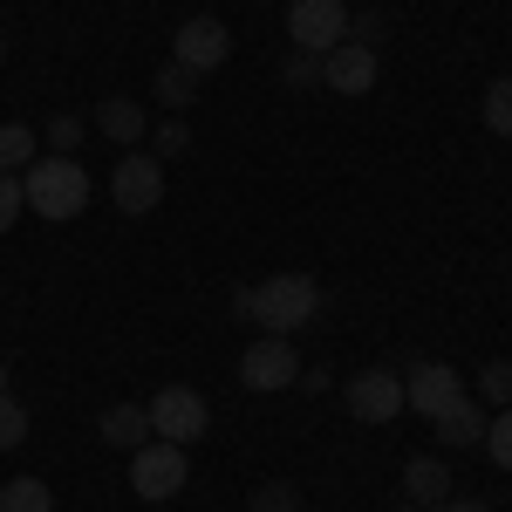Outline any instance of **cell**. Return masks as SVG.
I'll use <instances>...</instances> for the list:
<instances>
[{
  "label": "cell",
  "instance_id": "12",
  "mask_svg": "<svg viewBox=\"0 0 512 512\" xmlns=\"http://www.w3.org/2000/svg\"><path fill=\"white\" fill-rule=\"evenodd\" d=\"M403 499H410V506H444V499H451V465H444V458H410V465H403Z\"/></svg>",
  "mask_w": 512,
  "mask_h": 512
},
{
  "label": "cell",
  "instance_id": "2",
  "mask_svg": "<svg viewBox=\"0 0 512 512\" xmlns=\"http://www.w3.org/2000/svg\"><path fill=\"white\" fill-rule=\"evenodd\" d=\"M315 315H321L315 274H274V280L253 287V321H260L267 335H301Z\"/></svg>",
  "mask_w": 512,
  "mask_h": 512
},
{
  "label": "cell",
  "instance_id": "8",
  "mask_svg": "<svg viewBox=\"0 0 512 512\" xmlns=\"http://www.w3.org/2000/svg\"><path fill=\"white\" fill-rule=\"evenodd\" d=\"M294 376H301L294 335H260L253 349L239 355V383H246V390H260V396H267V390H287Z\"/></svg>",
  "mask_w": 512,
  "mask_h": 512
},
{
  "label": "cell",
  "instance_id": "29",
  "mask_svg": "<svg viewBox=\"0 0 512 512\" xmlns=\"http://www.w3.org/2000/svg\"><path fill=\"white\" fill-rule=\"evenodd\" d=\"M431 512H492L485 499H444V506H431Z\"/></svg>",
  "mask_w": 512,
  "mask_h": 512
},
{
  "label": "cell",
  "instance_id": "7",
  "mask_svg": "<svg viewBox=\"0 0 512 512\" xmlns=\"http://www.w3.org/2000/svg\"><path fill=\"white\" fill-rule=\"evenodd\" d=\"M342 396H349L355 424H396L403 417V376L396 369H355Z\"/></svg>",
  "mask_w": 512,
  "mask_h": 512
},
{
  "label": "cell",
  "instance_id": "27",
  "mask_svg": "<svg viewBox=\"0 0 512 512\" xmlns=\"http://www.w3.org/2000/svg\"><path fill=\"white\" fill-rule=\"evenodd\" d=\"M151 137H158V151H164V158H178V151H192V130H185V117H171V110L158 117V130H151Z\"/></svg>",
  "mask_w": 512,
  "mask_h": 512
},
{
  "label": "cell",
  "instance_id": "20",
  "mask_svg": "<svg viewBox=\"0 0 512 512\" xmlns=\"http://www.w3.org/2000/svg\"><path fill=\"white\" fill-rule=\"evenodd\" d=\"M246 512H301V485L294 478H267V485H253Z\"/></svg>",
  "mask_w": 512,
  "mask_h": 512
},
{
  "label": "cell",
  "instance_id": "5",
  "mask_svg": "<svg viewBox=\"0 0 512 512\" xmlns=\"http://www.w3.org/2000/svg\"><path fill=\"white\" fill-rule=\"evenodd\" d=\"M151 437H164V444H198V437L212 431V410H205V396L185 390V383H171V390H158L151 403Z\"/></svg>",
  "mask_w": 512,
  "mask_h": 512
},
{
  "label": "cell",
  "instance_id": "28",
  "mask_svg": "<svg viewBox=\"0 0 512 512\" xmlns=\"http://www.w3.org/2000/svg\"><path fill=\"white\" fill-rule=\"evenodd\" d=\"M21 437H28V410H21L14 396H0V451H14Z\"/></svg>",
  "mask_w": 512,
  "mask_h": 512
},
{
  "label": "cell",
  "instance_id": "4",
  "mask_svg": "<svg viewBox=\"0 0 512 512\" xmlns=\"http://www.w3.org/2000/svg\"><path fill=\"white\" fill-rule=\"evenodd\" d=\"M349 0H294L287 7V41L301 48V55H328V48H342L349 41Z\"/></svg>",
  "mask_w": 512,
  "mask_h": 512
},
{
  "label": "cell",
  "instance_id": "13",
  "mask_svg": "<svg viewBox=\"0 0 512 512\" xmlns=\"http://www.w3.org/2000/svg\"><path fill=\"white\" fill-rule=\"evenodd\" d=\"M96 130H103L110 144H144L151 117H144V103H130V96H103V103H96Z\"/></svg>",
  "mask_w": 512,
  "mask_h": 512
},
{
  "label": "cell",
  "instance_id": "19",
  "mask_svg": "<svg viewBox=\"0 0 512 512\" xmlns=\"http://www.w3.org/2000/svg\"><path fill=\"white\" fill-rule=\"evenodd\" d=\"M35 164V130L28 123H0V171H28Z\"/></svg>",
  "mask_w": 512,
  "mask_h": 512
},
{
  "label": "cell",
  "instance_id": "30",
  "mask_svg": "<svg viewBox=\"0 0 512 512\" xmlns=\"http://www.w3.org/2000/svg\"><path fill=\"white\" fill-rule=\"evenodd\" d=\"M0 396H7V362H0Z\"/></svg>",
  "mask_w": 512,
  "mask_h": 512
},
{
  "label": "cell",
  "instance_id": "11",
  "mask_svg": "<svg viewBox=\"0 0 512 512\" xmlns=\"http://www.w3.org/2000/svg\"><path fill=\"white\" fill-rule=\"evenodd\" d=\"M376 76H383V62H376V48H362V41H342V48L321 55V89H328V96H369Z\"/></svg>",
  "mask_w": 512,
  "mask_h": 512
},
{
  "label": "cell",
  "instance_id": "24",
  "mask_svg": "<svg viewBox=\"0 0 512 512\" xmlns=\"http://www.w3.org/2000/svg\"><path fill=\"white\" fill-rule=\"evenodd\" d=\"M280 82H287V89H321V55H301V48H294V55L280 62Z\"/></svg>",
  "mask_w": 512,
  "mask_h": 512
},
{
  "label": "cell",
  "instance_id": "6",
  "mask_svg": "<svg viewBox=\"0 0 512 512\" xmlns=\"http://www.w3.org/2000/svg\"><path fill=\"white\" fill-rule=\"evenodd\" d=\"M110 205H117V212H130V219L158 212V205H164V158L130 151V158L110 171Z\"/></svg>",
  "mask_w": 512,
  "mask_h": 512
},
{
  "label": "cell",
  "instance_id": "16",
  "mask_svg": "<svg viewBox=\"0 0 512 512\" xmlns=\"http://www.w3.org/2000/svg\"><path fill=\"white\" fill-rule=\"evenodd\" d=\"M198 82H205L198 69H185V62H164L151 89H158V103H164V110L178 117V110H192V103H198Z\"/></svg>",
  "mask_w": 512,
  "mask_h": 512
},
{
  "label": "cell",
  "instance_id": "22",
  "mask_svg": "<svg viewBox=\"0 0 512 512\" xmlns=\"http://www.w3.org/2000/svg\"><path fill=\"white\" fill-rule=\"evenodd\" d=\"M485 451H492L499 472H512V403H506V410H492V424H485Z\"/></svg>",
  "mask_w": 512,
  "mask_h": 512
},
{
  "label": "cell",
  "instance_id": "10",
  "mask_svg": "<svg viewBox=\"0 0 512 512\" xmlns=\"http://www.w3.org/2000/svg\"><path fill=\"white\" fill-rule=\"evenodd\" d=\"M226 55H233V35H226L219 14H192V21L171 35V62H185V69H198V76H212Z\"/></svg>",
  "mask_w": 512,
  "mask_h": 512
},
{
  "label": "cell",
  "instance_id": "14",
  "mask_svg": "<svg viewBox=\"0 0 512 512\" xmlns=\"http://www.w3.org/2000/svg\"><path fill=\"white\" fill-rule=\"evenodd\" d=\"M485 424H492V410L485 403H451L444 417H437V444H451V451H465V444H485Z\"/></svg>",
  "mask_w": 512,
  "mask_h": 512
},
{
  "label": "cell",
  "instance_id": "18",
  "mask_svg": "<svg viewBox=\"0 0 512 512\" xmlns=\"http://www.w3.org/2000/svg\"><path fill=\"white\" fill-rule=\"evenodd\" d=\"M478 117H485V130H492V137H512V76H492L485 103H478Z\"/></svg>",
  "mask_w": 512,
  "mask_h": 512
},
{
  "label": "cell",
  "instance_id": "21",
  "mask_svg": "<svg viewBox=\"0 0 512 512\" xmlns=\"http://www.w3.org/2000/svg\"><path fill=\"white\" fill-rule=\"evenodd\" d=\"M478 403H485V410H506V403H512V362L478 369Z\"/></svg>",
  "mask_w": 512,
  "mask_h": 512
},
{
  "label": "cell",
  "instance_id": "1",
  "mask_svg": "<svg viewBox=\"0 0 512 512\" xmlns=\"http://www.w3.org/2000/svg\"><path fill=\"white\" fill-rule=\"evenodd\" d=\"M21 192H28V212H41L48 226H69V219H82V205H89V171H82L76 158L41 151V158L21 171Z\"/></svg>",
  "mask_w": 512,
  "mask_h": 512
},
{
  "label": "cell",
  "instance_id": "17",
  "mask_svg": "<svg viewBox=\"0 0 512 512\" xmlns=\"http://www.w3.org/2000/svg\"><path fill=\"white\" fill-rule=\"evenodd\" d=\"M0 512H55L48 478H7V485H0Z\"/></svg>",
  "mask_w": 512,
  "mask_h": 512
},
{
  "label": "cell",
  "instance_id": "25",
  "mask_svg": "<svg viewBox=\"0 0 512 512\" xmlns=\"http://www.w3.org/2000/svg\"><path fill=\"white\" fill-rule=\"evenodd\" d=\"M76 144H82V117H76V110H62V117L48 123V151H55V158H69Z\"/></svg>",
  "mask_w": 512,
  "mask_h": 512
},
{
  "label": "cell",
  "instance_id": "23",
  "mask_svg": "<svg viewBox=\"0 0 512 512\" xmlns=\"http://www.w3.org/2000/svg\"><path fill=\"white\" fill-rule=\"evenodd\" d=\"M28 212V192H21V171H0V233H14Z\"/></svg>",
  "mask_w": 512,
  "mask_h": 512
},
{
  "label": "cell",
  "instance_id": "31",
  "mask_svg": "<svg viewBox=\"0 0 512 512\" xmlns=\"http://www.w3.org/2000/svg\"><path fill=\"white\" fill-rule=\"evenodd\" d=\"M396 512H424V506H396Z\"/></svg>",
  "mask_w": 512,
  "mask_h": 512
},
{
  "label": "cell",
  "instance_id": "3",
  "mask_svg": "<svg viewBox=\"0 0 512 512\" xmlns=\"http://www.w3.org/2000/svg\"><path fill=\"white\" fill-rule=\"evenodd\" d=\"M185 478H192V465H185V444H164V437H151V444H137V451H130V492H137V499H151V506L178 499V492H185Z\"/></svg>",
  "mask_w": 512,
  "mask_h": 512
},
{
  "label": "cell",
  "instance_id": "26",
  "mask_svg": "<svg viewBox=\"0 0 512 512\" xmlns=\"http://www.w3.org/2000/svg\"><path fill=\"white\" fill-rule=\"evenodd\" d=\"M383 35H390V21H383V7H362V14H349V41H362V48H376Z\"/></svg>",
  "mask_w": 512,
  "mask_h": 512
},
{
  "label": "cell",
  "instance_id": "32",
  "mask_svg": "<svg viewBox=\"0 0 512 512\" xmlns=\"http://www.w3.org/2000/svg\"><path fill=\"white\" fill-rule=\"evenodd\" d=\"M0 62H7V41H0Z\"/></svg>",
  "mask_w": 512,
  "mask_h": 512
},
{
  "label": "cell",
  "instance_id": "9",
  "mask_svg": "<svg viewBox=\"0 0 512 512\" xmlns=\"http://www.w3.org/2000/svg\"><path fill=\"white\" fill-rule=\"evenodd\" d=\"M451 403H465V383H458L451 362H417V369L403 376V410H417L424 424H437Z\"/></svg>",
  "mask_w": 512,
  "mask_h": 512
},
{
  "label": "cell",
  "instance_id": "15",
  "mask_svg": "<svg viewBox=\"0 0 512 512\" xmlns=\"http://www.w3.org/2000/svg\"><path fill=\"white\" fill-rule=\"evenodd\" d=\"M103 444H110V451L151 444V410H144V403H110V410H103Z\"/></svg>",
  "mask_w": 512,
  "mask_h": 512
}]
</instances>
